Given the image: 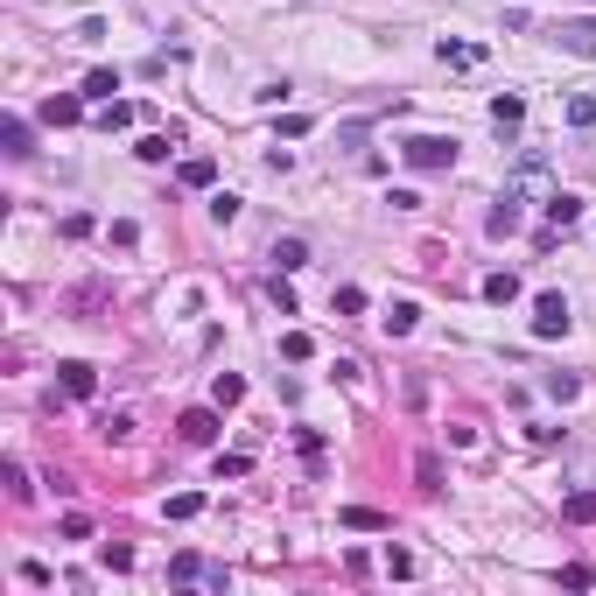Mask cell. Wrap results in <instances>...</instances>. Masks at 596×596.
I'll return each mask as SVG.
<instances>
[{
  "label": "cell",
  "instance_id": "obj_13",
  "mask_svg": "<svg viewBox=\"0 0 596 596\" xmlns=\"http://www.w3.org/2000/svg\"><path fill=\"white\" fill-rule=\"evenodd\" d=\"M274 267H281V274L309 267V245H302V239H281V245H274Z\"/></svg>",
  "mask_w": 596,
  "mask_h": 596
},
{
  "label": "cell",
  "instance_id": "obj_15",
  "mask_svg": "<svg viewBox=\"0 0 596 596\" xmlns=\"http://www.w3.org/2000/svg\"><path fill=\"white\" fill-rule=\"evenodd\" d=\"M78 99H71V91H63V99H50V106H43V120H50V127H78Z\"/></svg>",
  "mask_w": 596,
  "mask_h": 596
},
{
  "label": "cell",
  "instance_id": "obj_2",
  "mask_svg": "<svg viewBox=\"0 0 596 596\" xmlns=\"http://www.w3.org/2000/svg\"><path fill=\"white\" fill-rule=\"evenodd\" d=\"M400 155H407L414 168H449V162H457V140H442V134H414Z\"/></svg>",
  "mask_w": 596,
  "mask_h": 596
},
{
  "label": "cell",
  "instance_id": "obj_4",
  "mask_svg": "<svg viewBox=\"0 0 596 596\" xmlns=\"http://www.w3.org/2000/svg\"><path fill=\"white\" fill-rule=\"evenodd\" d=\"M554 35H562L569 56H596V14H575V22H562Z\"/></svg>",
  "mask_w": 596,
  "mask_h": 596
},
{
  "label": "cell",
  "instance_id": "obj_3",
  "mask_svg": "<svg viewBox=\"0 0 596 596\" xmlns=\"http://www.w3.org/2000/svg\"><path fill=\"white\" fill-rule=\"evenodd\" d=\"M534 337H569V302L562 295H534Z\"/></svg>",
  "mask_w": 596,
  "mask_h": 596
},
{
  "label": "cell",
  "instance_id": "obj_9",
  "mask_svg": "<svg viewBox=\"0 0 596 596\" xmlns=\"http://www.w3.org/2000/svg\"><path fill=\"white\" fill-rule=\"evenodd\" d=\"M176 176H183V190H211V176H217V162H211V155H190V162L176 168Z\"/></svg>",
  "mask_w": 596,
  "mask_h": 596
},
{
  "label": "cell",
  "instance_id": "obj_29",
  "mask_svg": "<svg viewBox=\"0 0 596 596\" xmlns=\"http://www.w3.org/2000/svg\"><path fill=\"white\" fill-rule=\"evenodd\" d=\"M414 477H421V491H442V463L421 457V463H414Z\"/></svg>",
  "mask_w": 596,
  "mask_h": 596
},
{
  "label": "cell",
  "instance_id": "obj_27",
  "mask_svg": "<svg viewBox=\"0 0 596 596\" xmlns=\"http://www.w3.org/2000/svg\"><path fill=\"white\" fill-rule=\"evenodd\" d=\"M485 50H470V43H442V63H457V71H470Z\"/></svg>",
  "mask_w": 596,
  "mask_h": 596
},
{
  "label": "cell",
  "instance_id": "obj_32",
  "mask_svg": "<svg viewBox=\"0 0 596 596\" xmlns=\"http://www.w3.org/2000/svg\"><path fill=\"white\" fill-rule=\"evenodd\" d=\"M365 309V288H337V316H358Z\"/></svg>",
  "mask_w": 596,
  "mask_h": 596
},
{
  "label": "cell",
  "instance_id": "obj_5",
  "mask_svg": "<svg viewBox=\"0 0 596 596\" xmlns=\"http://www.w3.org/2000/svg\"><path fill=\"white\" fill-rule=\"evenodd\" d=\"M56 372H63V393H71V400H91V386H99V372H91L84 358H71V365H56Z\"/></svg>",
  "mask_w": 596,
  "mask_h": 596
},
{
  "label": "cell",
  "instance_id": "obj_31",
  "mask_svg": "<svg viewBox=\"0 0 596 596\" xmlns=\"http://www.w3.org/2000/svg\"><path fill=\"white\" fill-rule=\"evenodd\" d=\"M211 217H217V225H232V217H239V197L217 190V197H211Z\"/></svg>",
  "mask_w": 596,
  "mask_h": 596
},
{
  "label": "cell",
  "instance_id": "obj_8",
  "mask_svg": "<svg viewBox=\"0 0 596 596\" xmlns=\"http://www.w3.org/2000/svg\"><path fill=\"white\" fill-rule=\"evenodd\" d=\"M485 232H491V239H513V232H519V197H505V204L485 217Z\"/></svg>",
  "mask_w": 596,
  "mask_h": 596
},
{
  "label": "cell",
  "instance_id": "obj_10",
  "mask_svg": "<svg viewBox=\"0 0 596 596\" xmlns=\"http://www.w3.org/2000/svg\"><path fill=\"white\" fill-rule=\"evenodd\" d=\"M547 217H554V225H562V232H569L575 217H582V197H569V190H554V197H547Z\"/></svg>",
  "mask_w": 596,
  "mask_h": 596
},
{
  "label": "cell",
  "instance_id": "obj_22",
  "mask_svg": "<svg viewBox=\"0 0 596 596\" xmlns=\"http://www.w3.org/2000/svg\"><path fill=\"white\" fill-rule=\"evenodd\" d=\"M344 526H358V534H372V526H386V513H372V505H344Z\"/></svg>",
  "mask_w": 596,
  "mask_h": 596
},
{
  "label": "cell",
  "instance_id": "obj_14",
  "mask_svg": "<svg viewBox=\"0 0 596 596\" xmlns=\"http://www.w3.org/2000/svg\"><path fill=\"white\" fill-rule=\"evenodd\" d=\"M414 323H421V309H414V302H393V309H386V337H407Z\"/></svg>",
  "mask_w": 596,
  "mask_h": 596
},
{
  "label": "cell",
  "instance_id": "obj_23",
  "mask_svg": "<svg viewBox=\"0 0 596 596\" xmlns=\"http://www.w3.org/2000/svg\"><path fill=\"white\" fill-rule=\"evenodd\" d=\"M562 513H569L575 526H590V519H596V491H575V498H569V505H562Z\"/></svg>",
  "mask_w": 596,
  "mask_h": 596
},
{
  "label": "cell",
  "instance_id": "obj_17",
  "mask_svg": "<svg viewBox=\"0 0 596 596\" xmlns=\"http://www.w3.org/2000/svg\"><path fill=\"white\" fill-rule=\"evenodd\" d=\"M168 140H176V127H168V134H140V162H168Z\"/></svg>",
  "mask_w": 596,
  "mask_h": 596
},
{
  "label": "cell",
  "instance_id": "obj_30",
  "mask_svg": "<svg viewBox=\"0 0 596 596\" xmlns=\"http://www.w3.org/2000/svg\"><path fill=\"white\" fill-rule=\"evenodd\" d=\"M99 562H106V569H120V575H127V569H134V547H112V541H106V554H99Z\"/></svg>",
  "mask_w": 596,
  "mask_h": 596
},
{
  "label": "cell",
  "instance_id": "obj_12",
  "mask_svg": "<svg viewBox=\"0 0 596 596\" xmlns=\"http://www.w3.org/2000/svg\"><path fill=\"white\" fill-rule=\"evenodd\" d=\"M485 302H498V309L519 302V274H485Z\"/></svg>",
  "mask_w": 596,
  "mask_h": 596
},
{
  "label": "cell",
  "instance_id": "obj_11",
  "mask_svg": "<svg viewBox=\"0 0 596 596\" xmlns=\"http://www.w3.org/2000/svg\"><path fill=\"white\" fill-rule=\"evenodd\" d=\"M134 120H140V106H127V99H106V112H99V127H106V134L134 127Z\"/></svg>",
  "mask_w": 596,
  "mask_h": 596
},
{
  "label": "cell",
  "instance_id": "obj_28",
  "mask_svg": "<svg viewBox=\"0 0 596 596\" xmlns=\"http://www.w3.org/2000/svg\"><path fill=\"white\" fill-rule=\"evenodd\" d=\"M386 575H400V582H407V575H414V554H407V547H386Z\"/></svg>",
  "mask_w": 596,
  "mask_h": 596
},
{
  "label": "cell",
  "instance_id": "obj_26",
  "mask_svg": "<svg viewBox=\"0 0 596 596\" xmlns=\"http://www.w3.org/2000/svg\"><path fill=\"white\" fill-rule=\"evenodd\" d=\"M547 393H554V400H575V393H582V380H575V372H547Z\"/></svg>",
  "mask_w": 596,
  "mask_h": 596
},
{
  "label": "cell",
  "instance_id": "obj_16",
  "mask_svg": "<svg viewBox=\"0 0 596 596\" xmlns=\"http://www.w3.org/2000/svg\"><path fill=\"white\" fill-rule=\"evenodd\" d=\"M0 140H7V155H14V162H22V155H35V148H28V120H7V127H0Z\"/></svg>",
  "mask_w": 596,
  "mask_h": 596
},
{
  "label": "cell",
  "instance_id": "obj_7",
  "mask_svg": "<svg viewBox=\"0 0 596 596\" xmlns=\"http://www.w3.org/2000/svg\"><path fill=\"white\" fill-rule=\"evenodd\" d=\"M491 120H498V127L513 134L519 120H526V99H519V91H498V99H491Z\"/></svg>",
  "mask_w": 596,
  "mask_h": 596
},
{
  "label": "cell",
  "instance_id": "obj_24",
  "mask_svg": "<svg viewBox=\"0 0 596 596\" xmlns=\"http://www.w3.org/2000/svg\"><path fill=\"white\" fill-rule=\"evenodd\" d=\"M204 513V498H197V491H176V498H168V519H197Z\"/></svg>",
  "mask_w": 596,
  "mask_h": 596
},
{
  "label": "cell",
  "instance_id": "obj_18",
  "mask_svg": "<svg viewBox=\"0 0 596 596\" xmlns=\"http://www.w3.org/2000/svg\"><path fill=\"white\" fill-rule=\"evenodd\" d=\"M569 127H582V134L596 127V99H590V91H575V99H569Z\"/></svg>",
  "mask_w": 596,
  "mask_h": 596
},
{
  "label": "cell",
  "instance_id": "obj_6",
  "mask_svg": "<svg viewBox=\"0 0 596 596\" xmlns=\"http://www.w3.org/2000/svg\"><path fill=\"white\" fill-rule=\"evenodd\" d=\"M183 442H197V449H204V442H217V414L190 407V414H183Z\"/></svg>",
  "mask_w": 596,
  "mask_h": 596
},
{
  "label": "cell",
  "instance_id": "obj_25",
  "mask_svg": "<svg viewBox=\"0 0 596 596\" xmlns=\"http://www.w3.org/2000/svg\"><path fill=\"white\" fill-rule=\"evenodd\" d=\"M84 91H91V99H112V91H120V71H91V78H84Z\"/></svg>",
  "mask_w": 596,
  "mask_h": 596
},
{
  "label": "cell",
  "instance_id": "obj_1",
  "mask_svg": "<svg viewBox=\"0 0 596 596\" xmlns=\"http://www.w3.org/2000/svg\"><path fill=\"white\" fill-rule=\"evenodd\" d=\"M505 197H534V204H547V197H554V176H547L541 155H526V162H519V176L505 183Z\"/></svg>",
  "mask_w": 596,
  "mask_h": 596
},
{
  "label": "cell",
  "instance_id": "obj_20",
  "mask_svg": "<svg viewBox=\"0 0 596 596\" xmlns=\"http://www.w3.org/2000/svg\"><path fill=\"white\" fill-rule=\"evenodd\" d=\"M245 400V380L239 372H217V407H239Z\"/></svg>",
  "mask_w": 596,
  "mask_h": 596
},
{
  "label": "cell",
  "instance_id": "obj_21",
  "mask_svg": "<svg viewBox=\"0 0 596 596\" xmlns=\"http://www.w3.org/2000/svg\"><path fill=\"white\" fill-rule=\"evenodd\" d=\"M197 575H211L197 554H176V562H168V582H197Z\"/></svg>",
  "mask_w": 596,
  "mask_h": 596
},
{
  "label": "cell",
  "instance_id": "obj_19",
  "mask_svg": "<svg viewBox=\"0 0 596 596\" xmlns=\"http://www.w3.org/2000/svg\"><path fill=\"white\" fill-rule=\"evenodd\" d=\"M309 351H316V344H309V330H288V337H281V358H288V365H302Z\"/></svg>",
  "mask_w": 596,
  "mask_h": 596
}]
</instances>
